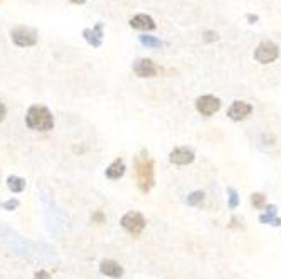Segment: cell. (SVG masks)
I'll list each match as a JSON object with an SVG mask.
<instances>
[{
    "mask_svg": "<svg viewBox=\"0 0 281 279\" xmlns=\"http://www.w3.org/2000/svg\"><path fill=\"white\" fill-rule=\"evenodd\" d=\"M135 172H137V182L138 188L143 194H148L155 185V167H153V160L148 156V152L141 150L140 155L135 160Z\"/></svg>",
    "mask_w": 281,
    "mask_h": 279,
    "instance_id": "obj_1",
    "label": "cell"
},
{
    "mask_svg": "<svg viewBox=\"0 0 281 279\" xmlns=\"http://www.w3.org/2000/svg\"><path fill=\"white\" fill-rule=\"evenodd\" d=\"M26 125L30 129H34V131H51L54 128L53 113L46 106H30L26 115Z\"/></svg>",
    "mask_w": 281,
    "mask_h": 279,
    "instance_id": "obj_2",
    "label": "cell"
},
{
    "mask_svg": "<svg viewBox=\"0 0 281 279\" xmlns=\"http://www.w3.org/2000/svg\"><path fill=\"white\" fill-rule=\"evenodd\" d=\"M121 227L126 230L128 234H132L133 237H138L141 232L145 230L146 227V219L143 217L141 212H137V210H130L121 217Z\"/></svg>",
    "mask_w": 281,
    "mask_h": 279,
    "instance_id": "obj_3",
    "label": "cell"
},
{
    "mask_svg": "<svg viewBox=\"0 0 281 279\" xmlns=\"http://www.w3.org/2000/svg\"><path fill=\"white\" fill-rule=\"evenodd\" d=\"M10 37L15 46L19 47H32L37 44V32L32 27L19 25L10 32Z\"/></svg>",
    "mask_w": 281,
    "mask_h": 279,
    "instance_id": "obj_4",
    "label": "cell"
},
{
    "mask_svg": "<svg viewBox=\"0 0 281 279\" xmlns=\"http://www.w3.org/2000/svg\"><path fill=\"white\" fill-rule=\"evenodd\" d=\"M280 56V47L271 41H264L256 47L254 51V59L259 64H271L275 62Z\"/></svg>",
    "mask_w": 281,
    "mask_h": 279,
    "instance_id": "obj_5",
    "label": "cell"
},
{
    "mask_svg": "<svg viewBox=\"0 0 281 279\" xmlns=\"http://www.w3.org/2000/svg\"><path fill=\"white\" fill-rule=\"evenodd\" d=\"M196 109L202 116L209 118V116L216 115V113L221 109V100L217 96H212V94H204V96H200L196 100Z\"/></svg>",
    "mask_w": 281,
    "mask_h": 279,
    "instance_id": "obj_6",
    "label": "cell"
},
{
    "mask_svg": "<svg viewBox=\"0 0 281 279\" xmlns=\"http://www.w3.org/2000/svg\"><path fill=\"white\" fill-rule=\"evenodd\" d=\"M133 73H135L138 77H155L158 73H162V69L158 68L152 59L141 57L133 62Z\"/></svg>",
    "mask_w": 281,
    "mask_h": 279,
    "instance_id": "obj_7",
    "label": "cell"
},
{
    "mask_svg": "<svg viewBox=\"0 0 281 279\" xmlns=\"http://www.w3.org/2000/svg\"><path fill=\"white\" fill-rule=\"evenodd\" d=\"M169 160L170 163L184 167V165H191L196 160V153L189 147H177L169 153Z\"/></svg>",
    "mask_w": 281,
    "mask_h": 279,
    "instance_id": "obj_8",
    "label": "cell"
},
{
    "mask_svg": "<svg viewBox=\"0 0 281 279\" xmlns=\"http://www.w3.org/2000/svg\"><path fill=\"white\" fill-rule=\"evenodd\" d=\"M253 113V106L246 103V101H234L227 109V116L231 118L232 121H243L246 120L248 116H251Z\"/></svg>",
    "mask_w": 281,
    "mask_h": 279,
    "instance_id": "obj_9",
    "label": "cell"
},
{
    "mask_svg": "<svg viewBox=\"0 0 281 279\" xmlns=\"http://www.w3.org/2000/svg\"><path fill=\"white\" fill-rule=\"evenodd\" d=\"M130 25L137 30H143V32H150V30L157 29L155 21L146 14H138V15H135V17H132L130 19Z\"/></svg>",
    "mask_w": 281,
    "mask_h": 279,
    "instance_id": "obj_10",
    "label": "cell"
},
{
    "mask_svg": "<svg viewBox=\"0 0 281 279\" xmlns=\"http://www.w3.org/2000/svg\"><path fill=\"white\" fill-rule=\"evenodd\" d=\"M103 29H105L103 22H98L93 29H84V30H83V37L86 39V42H88L89 46L100 47L103 44Z\"/></svg>",
    "mask_w": 281,
    "mask_h": 279,
    "instance_id": "obj_11",
    "label": "cell"
},
{
    "mask_svg": "<svg viewBox=\"0 0 281 279\" xmlns=\"http://www.w3.org/2000/svg\"><path fill=\"white\" fill-rule=\"evenodd\" d=\"M100 273L105 274L106 278L120 279L123 276V268H121L116 261H113V259H105V261H101V264H100Z\"/></svg>",
    "mask_w": 281,
    "mask_h": 279,
    "instance_id": "obj_12",
    "label": "cell"
},
{
    "mask_svg": "<svg viewBox=\"0 0 281 279\" xmlns=\"http://www.w3.org/2000/svg\"><path fill=\"white\" fill-rule=\"evenodd\" d=\"M125 170H126V165L123 162V158H116L113 163H110L105 170V175L106 178L110 180H120L121 177L125 175Z\"/></svg>",
    "mask_w": 281,
    "mask_h": 279,
    "instance_id": "obj_13",
    "label": "cell"
},
{
    "mask_svg": "<svg viewBox=\"0 0 281 279\" xmlns=\"http://www.w3.org/2000/svg\"><path fill=\"white\" fill-rule=\"evenodd\" d=\"M264 210H266V212L259 215V222L261 224H270V226H275V227H280L281 226V219L276 217V212H278V209H276L275 203H268L266 209H264Z\"/></svg>",
    "mask_w": 281,
    "mask_h": 279,
    "instance_id": "obj_14",
    "label": "cell"
},
{
    "mask_svg": "<svg viewBox=\"0 0 281 279\" xmlns=\"http://www.w3.org/2000/svg\"><path fill=\"white\" fill-rule=\"evenodd\" d=\"M7 187H9V190L14 192V194H21V192L26 190V180L17 175H10L7 177Z\"/></svg>",
    "mask_w": 281,
    "mask_h": 279,
    "instance_id": "obj_15",
    "label": "cell"
},
{
    "mask_svg": "<svg viewBox=\"0 0 281 279\" xmlns=\"http://www.w3.org/2000/svg\"><path fill=\"white\" fill-rule=\"evenodd\" d=\"M204 200H205V192L196 190V192H192V194L187 195L185 202H187V205H191V207H200L204 203Z\"/></svg>",
    "mask_w": 281,
    "mask_h": 279,
    "instance_id": "obj_16",
    "label": "cell"
},
{
    "mask_svg": "<svg viewBox=\"0 0 281 279\" xmlns=\"http://www.w3.org/2000/svg\"><path fill=\"white\" fill-rule=\"evenodd\" d=\"M140 42L143 44L146 49H160V47H164V42L160 41V39L153 37V35H140Z\"/></svg>",
    "mask_w": 281,
    "mask_h": 279,
    "instance_id": "obj_17",
    "label": "cell"
},
{
    "mask_svg": "<svg viewBox=\"0 0 281 279\" xmlns=\"http://www.w3.org/2000/svg\"><path fill=\"white\" fill-rule=\"evenodd\" d=\"M251 205L254 207L256 210H263V209H266V205H268L266 195H264V194H259V192L253 194V195H251Z\"/></svg>",
    "mask_w": 281,
    "mask_h": 279,
    "instance_id": "obj_18",
    "label": "cell"
},
{
    "mask_svg": "<svg viewBox=\"0 0 281 279\" xmlns=\"http://www.w3.org/2000/svg\"><path fill=\"white\" fill-rule=\"evenodd\" d=\"M227 203H229V209H237V205H239V194L236 192V188L229 187L227 188Z\"/></svg>",
    "mask_w": 281,
    "mask_h": 279,
    "instance_id": "obj_19",
    "label": "cell"
},
{
    "mask_svg": "<svg viewBox=\"0 0 281 279\" xmlns=\"http://www.w3.org/2000/svg\"><path fill=\"white\" fill-rule=\"evenodd\" d=\"M216 41H219V34L217 32H214V30H205L204 32V42H216Z\"/></svg>",
    "mask_w": 281,
    "mask_h": 279,
    "instance_id": "obj_20",
    "label": "cell"
},
{
    "mask_svg": "<svg viewBox=\"0 0 281 279\" xmlns=\"http://www.w3.org/2000/svg\"><path fill=\"white\" fill-rule=\"evenodd\" d=\"M2 207L5 210H15L19 207V200L17 199H10V200H5V202H2Z\"/></svg>",
    "mask_w": 281,
    "mask_h": 279,
    "instance_id": "obj_21",
    "label": "cell"
},
{
    "mask_svg": "<svg viewBox=\"0 0 281 279\" xmlns=\"http://www.w3.org/2000/svg\"><path fill=\"white\" fill-rule=\"evenodd\" d=\"M91 221L96 222V224H103L106 221V215L103 214L101 210H96V212H93V215H91Z\"/></svg>",
    "mask_w": 281,
    "mask_h": 279,
    "instance_id": "obj_22",
    "label": "cell"
},
{
    "mask_svg": "<svg viewBox=\"0 0 281 279\" xmlns=\"http://www.w3.org/2000/svg\"><path fill=\"white\" fill-rule=\"evenodd\" d=\"M229 229H244V226H243V221H241L239 217H232L231 219V224H229Z\"/></svg>",
    "mask_w": 281,
    "mask_h": 279,
    "instance_id": "obj_23",
    "label": "cell"
},
{
    "mask_svg": "<svg viewBox=\"0 0 281 279\" xmlns=\"http://www.w3.org/2000/svg\"><path fill=\"white\" fill-rule=\"evenodd\" d=\"M34 279H53V278H51V274L47 273V271L41 269V271H37V273L34 274Z\"/></svg>",
    "mask_w": 281,
    "mask_h": 279,
    "instance_id": "obj_24",
    "label": "cell"
},
{
    "mask_svg": "<svg viewBox=\"0 0 281 279\" xmlns=\"http://www.w3.org/2000/svg\"><path fill=\"white\" fill-rule=\"evenodd\" d=\"M5 116H7V106L0 101V121H3L5 120Z\"/></svg>",
    "mask_w": 281,
    "mask_h": 279,
    "instance_id": "obj_25",
    "label": "cell"
},
{
    "mask_svg": "<svg viewBox=\"0 0 281 279\" xmlns=\"http://www.w3.org/2000/svg\"><path fill=\"white\" fill-rule=\"evenodd\" d=\"M246 19L249 21V24H256L258 22V15H253V14H248L246 15Z\"/></svg>",
    "mask_w": 281,
    "mask_h": 279,
    "instance_id": "obj_26",
    "label": "cell"
},
{
    "mask_svg": "<svg viewBox=\"0 0 281 279\" xmlns=\"http://www.w3.org/2000/svg\"><path fill=\"white\" fill-rule=\"evenodd\" d=\"M73 3H76V5H81V3H84L86 0H71Z\"/></svg>",
    "mask_w": 281,
    "mask_h": 279,
    "instance_id": "obj_27",
    "label": "cell"
}]
</instances>
